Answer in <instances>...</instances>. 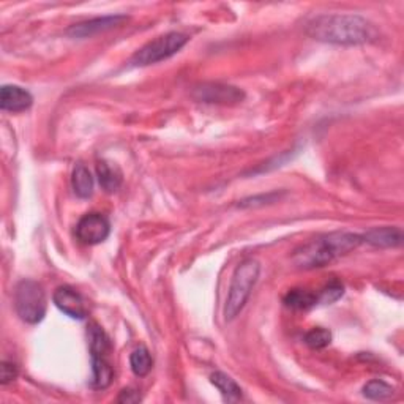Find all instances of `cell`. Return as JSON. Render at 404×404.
Wrapping results in <instances>:
<instances>
[{
	"instance_id": "obj_1",
	"label": "cell",
	"mask_w": 404,
	"mask_h": 404,
	"mask_svg": "<svg viewBox=\"0 0 404 404\" xmlns=\"http://www.w3.org/2000/svg\"><path fill=\"white\" fill-rule=\"evenodd\" d=\"M305 31L313 40L331 45L352 46L378 40L376 27L357 14H319L308 21Z\"/></svg>"
},
{
	"instance_id": "obj_2",
	"label": "cell",
	"mask_w": 404,
	"mask_h": 404,
	"mask_svg": "<svg viewBox=\"0 0 404 404\" xmlns=\"http://www.w3.org/2000/svg\"><path fill=\"white\" fill-rule=\"evenodd\" d=\"M363 243L362 235L354 233H331L308 242L294 251L292 262L299 269H319L335 261L336 257L348 255Z\"/></svg>"
},
{
	"instance_id": "obj_3",
	"label": "cell",
	"mask_w": 404,
	"mask_h": 404,
	"mask_svg": "<svg viewBox=\"0 0 404 404\" xmlns=\"http://www.w3.org/2000/svg\"><path fill=\"white\" fill-rule=\"evenodd\" d=\"M259 275H261V264L256 259H245L234 270L233 280H230L225 317L226 321H233L239 314L251 295L253 287L256 286Z\"/></svg>"
},
{
	"instance_id": "obj_4",
	"label": "cell",
	"mask_w": 404,
	"mask_h": 404,
	"mask_svg": "<svg viewBox=\"0 0 404 404\" xmlns=\"http://www.w3.org/2000/svg\"><path fill=\"white\" fill-rule=\"evenodd\" d=\"M46 294L43 286L33 280L19 281L14 289V308L27 324H38L46 314Z\"/></svg>"
},
{
	"instance_id": "obj_5",
	"label": "cell",
	"mask_w": 404,
	"mask_h": 404,
	"mask_svg": "<svg viewBox=\"0 0 404 404\" xmlns=\"http://www.w3.org/2000/svg\"><path fill=\"white\" fill-rule=\"evenodd\" d=\"M188 35L180 32H169L161 35V37L152 40L146 46H142L133 55L132 63L134 67H147V65H154L169 59V57L177 54L188 43Z\"/></svg>"
},
{
	"instance_id": "obj_6",
	"label": "cell",
	"mask_w": 404,
	"mask_h": 404,
	"mask_svg": "<svg viewBox=\"0 0 404 404\" xmlns=\"http://www.w3.org/2000/svg\"><path fill=\"white\" fill-rule=\"evenodd\" d=\"M193 97L201 103L207 105H237L242 103L245 93L240 89L233 87V85L207 83L194 87Z\"/></svg>"
},
{
	"instance_id": "obj_7",
	"label": "cell",
	"mask_w": 404,
	"mask_h": 404,
	"mask_svg": "<svg viewBox=\"0 0 404 404\" xmlns=\"http://www.w3.org/2000/svg\"><path fill=\"white\" fill-rule=\"evenodd\" d=\"M111 233L110 220L101 213L84 215L76 225V239L84 245H98L105 242Z\"/></svg>"
},
{
	"instance_id": "obj_8",
	"label": "cell",
	"mask_w": 404,
	"mask_h": 404,
	"mask_svg": "<svg viewBox=\"0 0 404 404\" xmlns=\"http://www.w3.org/2000/svg\"><path fill=\"white\" fill-rule=\"evenodd\" d=\"M54 305L73 319H85L89 314L87 303H85L84 297L79 294L75 287L71 286H60L57 287L53 295Z\"/></svg>"
},
{
	"instance_id": "obj_9",
	"label": "cell",
	"mask_w": 404,
	"mask_h": 404,
	"mask_svg": "<svg viewBox=\"0 0 404 404\" xmlns=\"http://www.w3.org/2000/svg\"><path fill=\"white\" fill-rule=\"evenodd\" d=\"M128 21L127 16H120V14H115V16H103V18H95L90 19L87 23H81L78 26H73L68 28V35L75 38H87L92 35L111 31L114 27H119Z\"/></svg>"
},
{
	"instance_id": "obj_10",
	"label": "cell",
	"mask_w": 404,
	"mask_h": 404,
	"mask_svg": "<svg viewBox=\"0 0 404 404\" xmlns=\"http://www.w3.org/2000/svg\"><path fill=\"white\" fill-rule=\"evenodd\" d=\"M33 103L31 92L19 85H4L0 90V107L9 112H24Z\"/></svg>"
},
{
	"instance_id": "obj_11",
	"label": "cell",
	"mask_w": 404,
	"mask_h": 404,
	"mask_svg": "<svg viewBox=\"0 0 404 404\" xmlns=\"http://www.w3.org/2000/svg\"><path fill=\"white\" fill-rule=\"evenodd\" d=\"M363 242L379 248H395L403 243V230L400 228L384 226L374 228L362 235Z\"/></svg>"
},
{
	"instance_id": "obj_12",
	"label": "cell",
	"mask_w": 404,
	"mask_h": 404,
	"mask_svg": "<svg viewBox=\"0 0 404 404\" xmlns=\"http://www.w3.org/2000/svg\"><path fill=\"white\" fill-rule=\"evenodd\" d=\"M97 176H98V182L100 186L103 188L106 193H114L120 188L122 185V171L117 168V166L107 161H98L97 164Z\"/></svg>"
},
{
	"instance_id": "obj_13",
	"label": "cell",
	"mask_w": 404,
	"mask_h": 404,
	"mask_svg": "<svg viewBox=\"0 0 404 404\" xmlns=\"http://www.w3.org/2000/svg\"><path fill=\"white\" fill-rule=\"evenodd\" d=\"M285 305L287 308L307 312L319 305V292H312L308 289H291L285 295Z\"/></svg>"
},
{
	"instance_id": "obj_14",
	"label": "cell",
	"mask_w": 404,
	"mask_h": 404,
	"mask_svg": "<svg viewBox=\"0 0 404 404\" xmlns=\"http://www.w3.org/2000/svg\"><path fill=\"white\" fill-rule=\"evenodd\" d=\"M114 379V370L106 357H92V387L107 388Z\"/></svg>"
},
{
	"instance_id": "obj_15",
	"label": "cell",
	"mask_w": 404,
	"mask_h": 404,
	"mask_svg": "<svg viewBox=\"0 0 404 404\" xmlns=\"http://www.w3.org/2000/svg\"><path fill=\"white\" fill-rule=\"evenodd\" d=\"M211 382L216 388H218L223 395V398H225L228 403H235V401L242 400L240 386L237 384L233 378L228 376L226 373H221V371L213 373L211 376Z\"/></svg>"
},
{
	"instance_id": "obj_16",
	"label": "cell",
	"mask_w": 404,
	"mask_h": 404,
	"mask_svg": "<svg viewBox=\"0 0 404 404\" xmlns=\"http://www.w3.org/2000/svg\"><path fill=\"white\" fill-rule=\"evenodd\" d=\"M71 184H73V190L78 198L89 199L93 194V177L83 163H78L75 166Z\"/></svg>"
},
{
	"instance_id": "obj_17",
	"label": "cell",
	"mask_w": 404,
	"mask_h": 404,
	"mask_svg": "<svg viewBox=\"0 0 404 404\" xmlns=\"http://www.w3.org/2000/svg\"><path fill=\"white\" fill-rule=\"evenodd\" d=\"M87 336H89V348L92 357H106V358L110 357L111 341L105 334L103 329L97 326V324H90Z\"/></svg>"
},
{
	"instance_id": "obj_18",
	"label": "cell",
	"mask_w": 404,
	"mask_h": 404,
	"mask_svg": "<svg viewBox=\"0 0 404 404\" xmlns=\"http://www.w3.org/2000/svg\"><path fill=\"white\" fill-rule=\"evenodd\" d=\"M129 365H132V371L134 376L144 378L150 373L152 366H154V358H152L149 349L146 346H139L138 349H134L129 356Z\"/></svg>"
},
{
	"instance_id": "obj_19",
	"label": "cell",
	"mask_w": 404,
	"mask_h": 404,
	"mask_svg": "<svg viewBox=\"0 0 404 404\" xmlns=\"http://www.w3.org/2000/svg\"><path fill=\"white\" fill-rule=\"evenodd\" d=\"M393 395H395V388L381 379H373L370 382H366V386L363 387V396L373 401H386L388 398H392Z\"/></svg>"
},
{
	"instance_id": "obj_20",
	"label": "cell",
	"mask_w": 404,
	"mask_h": 404,
	"mask_svg": "<svg viewBox=\"0 0 404 404\" xmlns=\"http://www.w3.org/2000/svg\"><path fill=\"white\" fill-rule=\"evenodd\" d=\"M331 343V331L324 327H314L305 335V344L312 349H324Z\"/></svg>"
},
{
	"instance_id": "obj_21",
	"label": "cell",
	"mask_w": 404,
	"mask_h": 404,
	"mask_svg": "<svg viewBox=\"0 0 404 404\" xmlns=\"http://www.w3.org/2000/svg\"><path fill=\"white\" fill-rule=\"evenodd\" d=\"M344 294V287L340 281H331L322 291H319V305H330L336 300H340Z\"/></svg>"
},
{
	"instance_id": "obj_22",
	"label": "cell",
	"mask_w": 404,
	"mask_h": 404,
	"mask_svg": "<svg viewBox=\"0 0 404 404\" xmlns=\"http://www.w3.org/2000/svg\"><path fill=\"white\" fill-rule=\"evenodd\" d=\"M18 376V368L11 362H2V366H0V382L4 386L10 384Z\"/></svg>"
},
{
	"instance_id": "obj_23",
	"label": "cell",
	"mask_w": 404,
	"mask_h": 404,
	"mask_svg": "<svg viewBox=\"0 0 404 404\" xmlns=\"http://www.w3.org/2000/svg\"><path fill=\"white\" fill-rule=\"evenodd\" d=\"M141 400V396L136 393V390H132V388H125V390H122L120 392V396H119V403H136V401H139Z\"/></svg>"
}]
</instances>
